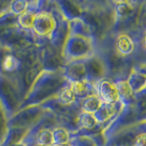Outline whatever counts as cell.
<instances>
[{"label":"cell","instance_id":"cell-1","mask_svg":"<svg viewBox=\"0 0 146 146\" xmlns=\"http://www.w3.org/2000/svg\"><path fill=\"white\" fill-rule=\"evenodd\" d=\"M55 27H56V21L51 14L41 12L36 14L32 29L39 36H48L53 31Z\"/></svg>","mask_w":146,"mask_h":146},{"label":"cell","instance_id":"cell-2","mask_svg":"<svg viewBox=\"0 0 146 146\" xmlns=\"http://www.w3.org/2000/svg\"><path fill=\"white\" fill-rule=\"evenodd\" d=\"M99 98L104 104H114L120 96L116 85L110 80H102L99 85Z\"/></svg>","mask_w":146,"mask_h":146},{"label":"cell","instance_id":"cell-3","mask_svg":"<svg viewBox=\"0 0 146 146\" xmlns=\"http://www.w3.org/2000/svg\"><path fill=\"white\" fill-rule=\"evenodd\" d=\"M102 102L100 100L99 97L95 95H89L87 96L86 100H84L83 103V109L86 113H90V114H94L97 112L100 108L102 107Z\"/></svg>","mask_w":146,"mask_h":146},{"label":"cell","instance_id":"cell-4","mask_svg":"<svg viewBox=\"0 0 146 146\" xmlns=\"http://www.w3.org/2000/svg\"><path fill=\"white\" fill-rule=\"evenodd\" d=\"M70 89L72 91V93L74 96H78V97H87L89 96V85L86 81L80 80H72L70 82Z\"/></svg>","mask_w":146,"mask_h":146},{"label":"cell","instance_id":"cell-5","mask_svg":"<svg viewBox=\"0 0 146 146\" xmlns=\"http://www.w3.org/2000/svg\"><path fill=\"white\" fill-rule=\"evenodd\" d=\"M36 16V14L35 12L27 9L25 12L20 14L19 17H18V23H19V25L22 27H24V29H32Z\"/></svg>","mask_w":146,"mask_h":146},{"label":"cell","instance_id":"cell-6","mask_svg":"<svg viewBox=\"0 0 146 146\" xmlns=\"http://www.w3.org/2000/svg\"><path fill=\"white\" fill-rule=\"evenodd\" d=\"M117 48L119 51L122 54H129L133 48V43L131 38L127 35H121L118 38L117 40Z\"/></svg>","mask_w":146,"mask_h":146},{"label":"cell","instance_id":"cell-7","mask_svg":"<svg viewBox=\"0 0 146 146\" xmlns=\"http://www.w3.org/2000/svg\"><path fill=\"white\" fill-rule=\"evenodd\" d=\"M38 146H49L54 144L53 133L49 130L41 131L38 135Z\"/></svg>","mask_w":146,"mask_h":146},{"label":"cell","instance_id":"cell-8","mask_svg":"<svg viewBox=\"0 0 146 146\" xmlns=\"http://www.w3.org/2000/svg\"><path fill=\"white\" fill-rule=\"evenodd\" d=\"M53 138H54V143L56 144H68L70 135L68 132L64 129V128H58L52 131Z\"/></svg>","mask_w":146,"mask_h":146},{"label":"cell","instance_id":"cell-9","mask_svg":"<svg viewBox=\"0 0 146 146\" xmlns=\"http://www.w3.org/2000/svg\"><path fill=\"white\" fill-rule=\"evenodd\" d=\"M115 113V106L114 104H102L99 111L95 114H98L96 117H102L100 121H105L107 119L111 118L113 114Z\"/></svg>","mask_w":146,"mask_h":146},{"label":"cell","instance_id":"cell-10","mask_svg":"<svg viewBox=\"0 0 146 146\" xmlns=\"http://www.w3.org/2000/svg\"><path fill=\"white\" fill-rule=\"evenodd\" d=\"M115 85H116V88L118 90V93L120 97L127 99V98H130L131 96L132 90L131 89L129 82L122 80V81H119Z\"/></svg>","mask_w":146,"mask_h":146},{"label":"cell","instance_id":"cell-11","mask_svg":"<svg viewBox=\"0 0 146 146\" xmlns=\"http://www.w3.org/2000/svg\"><path fill=\"white\" fill-rule=\"evenodd\" d=\"M59 100H60V102L63 104H70L75 100V96L72 93L70 88H67L61 91L60 96H59Z\"/></svg>","mask_w":146,"mask_h":146},{"label":"cell","instance_id":"cell-12","mask_svg":"<svg viewBox=\"0 0 146 146\" xmlns=\"http://www.w3.org/2000/svg\"><path fill=\"white\" fill-rule=\"evenodd\" d=\"M27 6H29V3L26 1H16L12 3L11 7L14 12L17 13V15H20L27 10Z\"/></svg>","mask_w":146,"mask_h":146},{"label":"cell","instance_id":"cell-13","mask_svg":"<svg viewBox=\"0 0 146 146\" xmlns=\"http://www.w3.org/2000/svg\"><path fill=\"white\" fill-rule=\"evenodd\" d=\"M81 123L82 125L85 126L86 128H91L93 127L96 123V118L93 114L90 113H85L81 119Z\"/></svg>","mask_w":146,"mask_h":146},{"label":"cell","instance_id":"cell-14","mask_svg":"<svg viewBox=\"0 0 146 146\" xmlns=\"http://www.w3.org/2000/svg\"><path fill=\"white\" fill-rule=\"evenodd\" d=\"M16 65H17V61L15 58L12 56L6 57V58H5L3 61V68H4V70L7 71L13 70L14 68H16Z\"/></svg>","mask_w":146,"mask_h":146},{"label":"cell","instance_id":"cell-15","mask_svg":"<svg viewBox=\"0 0 146 146\" xmlns=\"http://www.w3.org/2000/svg\"><path fill=\"white\" fill-rule=\"evenodd\" d=\"M136 146H145V134L141 133L136 141Z\"/></svg>","mask_w":146,"mask_h":146},{"label":"cell","instance_id":"cell-16","mask_svg":"<svg viewBox=\"0 0 146 146\" xmlns=\"http://www.w3.org/2000/svg\"><path fill=\"white\" fill-rule=\"evenodd\" d=\"M49 146H70V145H68V144H56V143H54V144L49 145Z\"/></svg>","mask_w":146,"mask_h":146}]
</instances>
